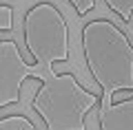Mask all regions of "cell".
<instances>
[{
  "label": "cell",
  "mask_w": 133,
  "mask_h": 130,
  "mask_svg": "<svg viewBox=\"0 0 133 130\" xmlns=\"http://www.w3.org/2000/svg\"><path fill=\"white\" fill-rule=\"evenodd\" d=\"M82 53L91 79L104 95V104L118 93H133V44L109 18H95L82 27Z\"/></svg>",
  "instance_id": "cell-1"
},
{
  "label": "cell",
  "mask_w": 133,
  "mask_h": 130,
  "mask_svg": "<svg viewBox=\"0 0 133 130\" xmlns=\"http://www.w3.org/2000/svg\"><path fill=\"white\" fill-rule=\"evenodd\" d=\"M102 99L100 90L84 88L73 73H51V82L38 86L31 108L47 130H87V117Z\"/></svg>",
  "instance_id": "cell-2"
},
{
  "label": "cell",
  "mask_w": 133,
  "mask_h": 130,
  "mask_svg": "<svg viewBox=\"0 0 133 130\" xmlns=\"http://www.w3.org/2000/svg\"><path fill=\"white\" fill-rule=\"evenodd\" d=\"M22 37L29 51V62L40 66L44 62L49 75L58 73L56 64H64L71 57L69 27L62 11L51 2H36L22 18Z\"/></svg>",
  "instance_id": "cell-3"
},
{
  "label": "cell",
  "mask_w": 133,
  "mask_h": 130,
  "mask_svg": "<svg viewBox=\"0 0 133 130\" xmlns=\"http://www.w3.org/2000/svg\"><path fill=\"white\" fill-rule=\"evenodd\" d=\"M33 68L36 66L29 60H22L16 40L2 35L0 40V110L20 102V90L27 79H36L42 84L47 82Z\"/></svg>",
  "instance_id": "cell-4"
},
{
  "label": "cell",
  "mask_w": 133,
  "mask_h": 130,
  "mask_svg": "<svg viewBox=\"0 0 133 130\" xmlns=\"http://www.w3.org/2000/svg\"><path fill=\"white\" fill-rule=\"evenodd\" d=\"M100 130H133V97L104 104L98 117Z\"/></svg>",
  "instance_id": "cell-5"
},
{
  "label": "cell",
  "mask_w": 133,
  "mask_h": 130,
  "mask_svg": "<svg viewBox=\"0 0 133 130\" xmlns=\"http://www.w3.org/2000/svg\"><path fill=\"white\" fill-rule=\"evenodd\" d=\"M0 130H38V128L22 112H2L0 115Z\"/></svg>",
  "instance_id": "cell-6"
},
{
  "label": "cell",
  "mask_w": 133,
  "mask_h": 130,
  "mask_svg": "<svg viewBox=\"0 0 133 130\" xmlns=\"http://www.w3.org/2000/svg\"><path fill=\"white\" fill-rule=\"evenodd\" d=\"M104 5L109 7L124 24L131 22V18H133V0H104Z\"/></svg>",
  "instance_id": "cell-7"
},
{
  "label": "cell",
  "mask_w": 133,
  "mask_h": 130,
  "mask_svg": "<svg viewBox=\"0 0 133 130\" xmlns=\"http://www.w3.org/2000/svg\"><path fill=\"white\" fill-rule=\"evenodd\" d=\"M11 29H14V9H11V5H7L2 0L0 2V31L9 33Z\"/></svg>",
  "instance_id": "cell-8"
},
{
  "label": "cell",
  "mask_w": 133,
  "mask_h": 130,
  "mask_svg": "<svg viewBox=\"0 0 133 130\" xmlns=\"http://www.w3.org/2000/svg\"><path fill=\"white\" fill-rule=\"evenodd\" d=\"M66 2L76 9V13L80 16V18H84L87 13H91V11L95 9V0H66Z\"/></svg>",
  "instance_id": "cell-9"
}]
</instances>
